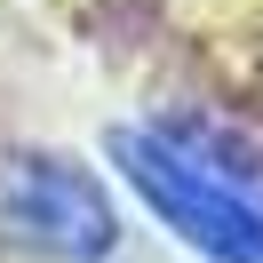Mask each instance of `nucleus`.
Listing matches in <instances>:
<instances>
[{"instance_id":"obj_1","label":"nucleus","mask_w":263,"mask_h":263,"mask_svg":"<svg viewBox=\"0 0 263 263\" xmlns=\"http://www.w3.org/2000/svg\"><path fill=\"white\" fill-rule=\"evenodd\" d=\"M120 176L208 263H263V167L199 128H120Z\"/></svg>"},{"instance_id":"obj_2","label":"nucleus","mask_w":263,"mask_h":263,"mask_svg":"<svg viewBox=\"0 0 263 263\" xmlns=\"http://www.w3.org/2000/svg\"><path fill=\"white\" fill-rule=\"evenodd\" d=\"M0 239L48 263H96L120 247V215L80 160L16 152V160H0Z\"/></svg>"}]
</instances>
